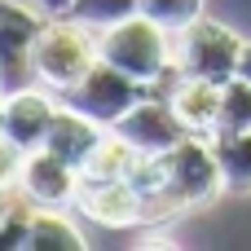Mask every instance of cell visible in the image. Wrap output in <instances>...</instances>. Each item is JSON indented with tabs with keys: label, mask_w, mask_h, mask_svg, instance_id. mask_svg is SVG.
<instances>
[{
	"label": "cell",
	"mask_w": 251,
	"mask_h": 251,
	"mask_svg": "<svg viewBox=\"0 0 251 251\" xmlns=\"http://www.w3.org/2000/svg\"><path fill=\"white\" fill-rule=\"evenodd\" d=\"M22 163H26V150L0 132V190H4V185H18V176H22Z\"/></svg>",
	"instance_id": "obj_17"
},
{
	"label": "cell",
	"mask_w": 251,
	"mask_h": 251,
	"mask_svg": "<svg viewBox=\"0 0 251 251\" xmlns=\"http://www.w3.org/2000/svg\"><path fill=\"white\" fill-rule=\"evenodd\" d=\"M53 119H57V110H53V101L40 97V93H13V97L4 101V137L18 141L26 154L44 146Z\"/></svg>",
	"instance_id": "obj_8"
},
{
	"label": "cell",
	"mask_w": 251,
	"mask_h": 251,
	"mask_svg": "<svg viewBox=\"0 0 251 251\" xmlns=\"http://www.w3.org/2000/svg\"><path fill=\"white\" fill-rule=\"evenodd\" d=\"M79 22H97V26H115L124 18H132L141 9V0H71Z\"/></svg>",
	"instance_id": "obj_16"
},
{
	"label": "cell",
	"mask_w": 251,
	"mask_h": 251,
	"mask_svg": "<svg viewBox=\"0 0 251 251\" xmlns=\"http://www.w3.org/2000/svg\"><path fill=\"white\" fill-rule=\"evenodd\" d=\"M212 150H216V159H221L225 185H229V190H251V132L221 137Z\"/></svg>",
	"instance_id": "obj_13"
},
{
	"label": "cell",
	"mask_w": 251,
	"mask_h": 251,
	"mask_svg": "<svg viewBox=\"0 0 251 251\" xmlns=\"http://www.w3.org/2000/svg\"><path fill=\"white\" fill-rule=\"evenodd\" d=\"M97 44L79 31V26H66V22H49L40 26L35 44H31V75L44 79L49 88L66 93L75 79H84V71L97 62Z\"/></svg>",
	"instance_id": "obj_3"
},
{
	"label": "cell",
	"mask_w": 251,
	"mask_h": 251,
	"mask_svg": "<svg viewBox=\"0 0 251 251\" xmlns=\"http://www.w3.org/2000/svg\"><path fill=\"white\" fill-rule=\"evenodd\" d=\"M101 62L119 66L124 75H132L137 84H150V79H168L176 71V62L168 57V44H163V26L154 18H124L115 26H106V40H101Z\"/></svg>",
	"instance_id": "obj_1"
},
{
	"label": "cell",
	"mask_w": 251,
	"mask_h": 251,
	"mask_svg": "<svg viewBox=\"0 0 251 251\" xmlns=\"http://www.w3.org/2000/svg\"><path fill=\"white\" fill-rule=\"evenodd\" d=\"M238 57H243V40H238L229 26L199 18V22H190L185 35H181L176 66H181L185 75H203V79L225 84V79L238 75Z\"/></svg>",
	"instance_id": "obj_4"
},
{
	"label": "cell",
	"mask_w": 251,
	"mask_h": 251,
	"mask_svg": "<svg viewBox=\"0 0 251 251\" xmlns=\"http://www.w3.org/2000/svg\"><path fill=\"white\" fill-rule=\"evenodd\" d=\"M93 146H97V124L84 119V115H75V110H62V115L53 119V128H49V137H44L40 150L66 159L71 168H84V159H88Z\"/></svg>",
	"instance_id": "obj_11"
},
{
	"label": "cell",
	"mask_w": 251,
	"mask_h": 251,
	"mask_svg": "<svg viewBox=\"0 0 251 251\" xmlns=\"http://www.w3.org/2000/svg\"><path fill=\"white\" fill-rule=\"evenodd\" d=\"M0 225H4V199H0Z\"/></svg>",
	"instance_id": "obj_20"
},
{
	"label": "cell",
	"mask_w": 251,
	"mask_h": 251,
	"mask_svg": "<svg viewBox=\"0 0 251 251\" xmlns=\"http://www.w3.org/2000/svg\"><path fill=\"white\" fill-rule=\"evenodd\" d=\"M75 207L101 225H132L141 221V194L128 176H115V181H101V176H84L79 172V185H75Z\"/></svg>",
	"instance_id": "obj_5"
},
{
	"label": "cell",
	"mask_w": 251,
	"mask_h": 251,
	"mask_svg": "<svg viewBox=\"0 0 251 251\" xmlns=\"http://www.w3.org/2000/svg\"><path fill=\"white\" fill-rule=\"evenodd\" d=\"M141 13L154 18L163 31H185L203 18V0H141Z\"/></svg>",
	"instance_id": "obj_15"
},
{
	"label": "cell",
	"mask_w": 251,
	"mask_h": 251,
	"mask_svg": "<svg viewBox=\"0 0 251 251\" xmlns=\"http://www.w3.org/2000/svg\"><path fill=\"white\" fill-rule=\"evenodd\" d=\"M22 194L35 207H57V203H75V185H79V168H71L66 159L49 154V150H31L18 176Z\"/></svg>",
	"instance_id": "obj_6"
},
{
	"label": "cell",
	"mask_w": 251,
	"mask_h": 251,
	"mask_svg": "<svg viewBox=\"0 0 251 251\" xmlns=\"http://www.w3.org/2000/svg\"><path fill=\"white\" fill-rule=\"evenodd\" d=\"M221 97H225V84L203 79V75H185L172 88V115L181 119L185 132H212L221 124Z\"/></svg>",
	"instance_id": "obj_7"
},
{
	"label": "cell",
	"mask_w": 251,
	"mask_h": 251,
	"mask_svg": "<svg viewBox=\"0 0 251 251\" xmlns=\"http://www.w3.org/2000/svg\"><path fill=\"white\" fill-rule=\"evenodd\" d=\"M146 154L124 137V132H110V137H97V146L88 150L84 159V176H101V181H115V176H132V168L141 163Z\"/></svg>",
	"instance_id": "obj_12"
},
{
	"label": "cell",
	"mask_w": 251,
	"mask_h": 251,
	"mask_svg": "<svg viewBox=\"0 0 251 251\" xmlns=\"http://www.w3.org/2000/svg\"><path fill=\"white\" fill-rule=\"evenodd\" d=\"M40 26L26 9L18 4H0V66H4V79L18 84L26 71H31V44H35Z\"/></svg>",
	"instance_id": "obj_10"
},
{
	"label": "cell",
	"mask_w": 251,
	"mask_h": 251,
	"mask_svg": "<svg viewBox=\"0 0 251 251\" xmlns=\"http://www.w3.org/2000/svg\"><path fill=\"white\" fill-rule=\"evenodd\" d=\"M115 132H124L141 154H163V150L176 146L181 119L172 115V106H132V110L115 124Z\"/></svg>",
	"instance_id": "obj_9"
},
{
	"label": "cell",
	"mask_w": 251,
	"mask_h": 251,
	"mask_svg": "<svg viewBox=\"0 0 251 251\" xmlns=\"http://www.w3.org/2000/svg\"><path fill=\"white\" fill-rule=\"evenodd\" d=\"M0 79H4V66H0Z\"/></svg>",
	"instance_id": "obj_21"
},
{
	"label": "cell",
	"mask_w": 251,
	"mask_h": 251,
	"mask_svg": "<svg viewBox=\"0 0 251 251\" xmlns=\"http://www.w3.org/2000/svg\"><path fill=\"white\" fill-rule=\"evenodd\" d=\"M238 75L251 84V44H243V57H238Z\"/></svg>",
	"instance_id": "obj_18"
},
{
	"label": "cell",
	"mask_w": 251,
	"mask_h": 251,
	"mask_svg": "<svg viewBox=\"0 0 251 251\" xmlns=\"http://www.w3.org/2000/svg\"><path fill=\"white\" fill-rule=\"evenodd\" d=\"M137 79L132 75H124L119 66H110V62H93L88 71H84V79H75L66 93H62V101H66V110H75V115H84V119H93L97 128H115L132 106H137Z\"/></svg>",
	"instance_id": "obj_2"
},
{
	"label": "cell",
	"mask_w": 251,
	"mask_h": 251,
	"mask_svg": "<svg viewBox=\"0 0 251 251\" xmlns=\"http://www.w3.org/2000/svg\"><path fill=\"white\" fill-rule=\"evenodd\" d=\"M0 132H4V101H0Z\"/></svg>",
	"instance_id": "obj_19"
},
{
	"label": "cell",
	"mask_w": 251,
	"mask_h": 251,
	"mask_svg": "<svg viewBox=\"0 0 251 251\" xmlns=\"http://www.w3.org/2000/svg\"><path fill=\"white\" fill-rule=\"evenodd\" d=\"M26 247H84V238L62 221V216H53L49 207H40V212H31V225H26Z\"/></svg>",
	"instance_id": "obj_14"
}]
</instances>
